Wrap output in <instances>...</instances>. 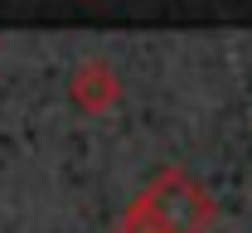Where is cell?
<instances>
[{
    "label": "cell",
    "instance_id": "cell-1",
    "mask_svg": "<svg viewBox=\"0 0 252 233\" xmlns=\"http://www.w3.org/2000/svg\"><path fill=\"white\" fill-rule=\"evenodd\" d=\"M219 219V204L209 195L204 180H194L189 170L170 166L151 175V185L126 204L117 233H209Z\"/></svg>",
    "mask_w": 252,
    "mask_h": 233
},
{
    "label": "cell",
    "instance_id": "cell-2",
    "mask_svg": "<svg viewBox=\"0 0 252 233\" xmlns=\"http://www.w3.org/2000/svg\"><path fill=\"white\" fill-rule=\"evenodd\" d=\"M117 98H122V78H117V68L107 64V59H93V64H83L73 73V102L78 107L107 112Z\"/></svg>",
    "mask_w": 252,
    "mask_h": 233
}]
</instances>
